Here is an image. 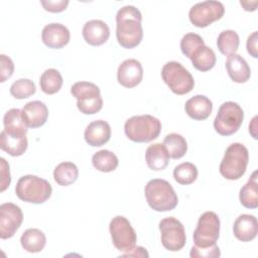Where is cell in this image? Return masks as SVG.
I'll return each instance as SVG.
<instances>
[{"label": "cell", "instance_id": "cell-9", "mask_svg": "<svg viewBox=\"0 0 258 258\" xmlns=\"http://www.w3.org/2000/svg\"><path fill=\"white\" fill-rule=\"evenodd\" d=\"M220 219L214 212H205L198 221L194 232L195 246L206 248L217 244L220 236Z\"/></svg>", "mask_w": 258, "mask_h": 258}, {"label": "cell", "instance_id": "cell-33", "mask_svg": "<svg viewBox=\"0 0 258 258\" xmlns=\"http://www.w3.org/2000/svg\"><path fill=\"white\" fill-rule=\"evenodd\" d=\"M198 177V168L191 162H182L173 169V178L182 185L192 183Z\"/></svg>", "mask_w": 258, "mask_h": 258}, {"label": "cell", "instance_id": "cell-21", "mask_svg": "<svg viewBox=\"0 0 258 258\" xmlns=\"http://www.w3.org/2000/svg\"><path fill=\"white\" fill-rule=\"evenodd\" d=\"M184 110L191 119L202 121L211 115L213 103L208 97L204 95H197L185 102Z\"/></svg>", "mask_w": 258, "mask_h": 258}, {"label": "cell", "instance_id": "cell-31", "mask_svg": "<svg viewBox=\"0 0 258 258\" xmlns=\"http://www.w3.org/2000/svg\"><path fill=\"white\" fill-rule=\"evenodd\" d=\"M163 145L165 146L169 157L173 159L181 158L187 151V143L184 137L177 133H170L164 137Z\"/></svg>", "mask_w": 258, "mask_h": 258}, {"label": "cell", "instance_id": "cell-5", "mask_svg": "<svg viewBox=\"0 0 258 258\" xmlns=\"http://www.w3.org/2000/svg\"><path fill=\"white\" fill-rule=\"evenodd\" d=\"M248 161V149L241 143H232L226 149L225 155L220 163V173L229 180L239 179L244 175Z\"/></svg>", "mask_w": 258, "mask_h": 258}, {"label": "cell", "instance_id": "cell-34", "mask_svg": "<svg viewBox=\"0 0 258 258\" xmlns=\"http://www.w3.org/2000/svg\"><path fill=\"white\" fill-rule=\"evenodd\" d=\"M36 88L34 83L29 79H19L10 87V94L18 100L26 99L35 94Z\"/></svg>", "mask_w": 258, "mask_h": 258}, {"label": "cell", "instance_id": "cell-38", "mask_svg": "<svg viewBox=\"0 0 258 258\" xmlns=\"http://www.w3.org/2000/svg\"><path fill=\"white\" fill-rule=\"evenodd\" d=\"M40 4L46 11L57 13L66 10L67 6L69 5L68 0H41Z\"/></svg>", "mask_w": 258, "mask_h": 258}, {"label": "cell", "instance_id": "cell-29", "mask_svg": "<svg viewBox=\"0 0 258 258\" xmlns=\"http://www.w3.org/2000/svg\"><path fill=\"white\" fill-rule=\"evenodd\" d=\"M62 77L55 69H47L40 76L39 86L43 93L53 95L57 93L62 86Z\"/></svg>", "mask_w": 258, "mask_h": 258}, {"label": "cell", "instance_id": "cell-13", "mask_svg": "<svg viewBox=\"0 0 258 258\" xmlns=\"http://www.w3.org/2000/svg\"><path fill=\"white\" fill-rule=\"evenodd\" d=\"M23 214L21 209L13 203H4L0 206V238L9 239L14 236L21 226Z\"/></svg>", "mask_w": 258, "mask_h": 258}, {"label": "cell", "instance_id": "cell-40", "mask_svg": "<svg viewBox=\"0 0 258 258\" xmlns=\"http://www.w3.org/2000/svg\"><path fill=\"white\" fill-rule=\"evenodd\" d=\"M257 41H258V32L254 31L252 34L249 35L247 39V51L251 56L254 58L258 57V52H257Z\"/></svg>", "mask_w": 258, "mask_h": 258}, {"label": "cell", "instance_id": "cell-26", "mask_svg": "<svg viewBox=\"0 0 258 258\" xmlns=\"http://www.w3.org/2000/svg\"><path fill=\"white\" fill-rule=\"evenodd\" d=\"M239 200L241 205L247 209H256L258 207V183L256 170L240 189Z\"/></svg>", "mask_w": 258, "mask_h": 258}, {"label": "cell", "instance_id": "cell-42", "mask_svg": "<svg viewBox=\"0 0 258 258\" xmlns=\"http://www.w3.org/2000/svg\"><path fill=\"white\" fill-rule=\"evenodd\" d=\"M240 4L244 7L246 11H254L256 10L258 2L257 1H240Z\"/></svg>", "mask_w": 258, "mask_h": 258}, {"label": "cell", "instance_id": "cell-17", "mask_svg": "<svg viewBox=\"0 0 258 258\" xmlns=\"http://www.w3.org/2000/svg\"><path fill=\"white\" fill-rule=\"evenodd\" d=\"M82 33L87 43L93 46H98L108 40L110 36V28L105 21L93 19L84 24Z\"/></svg>", "mask_w": 258, "mask_h": 258}, {"label": "cell", "instance_id": "cell-41", "mask_svg": "<svg viewBox=\"0 0 258 258\" xmlns=\"http://www.w3.org/2000/svg\"><path fill=\"white\" fill-rule=\"evenodd\" d=\"M121 256H123V257H135V258L136 257H145V258H147L149 256V254H148V252L146 251L145 248H143L141 246H134L130 250L121 254Z\"/></svg>", "mask_w": 258, "mask_h": 258}, {"label": "cell", "instance_id": "cell-15", "mask_svg": "<svg viewBox=\"0 0 258 258\" xmlns=\"http://www.w3.org/2000/svg\"><path fill=\"white\" fill-rule=\"evenodd\" d=\"M70 30L60 23H49L41 32L42 42L49 48H61L70 41Z\"/></svg>", "mask_w": 258, "mask_h": 258}, {"label": "cell", "instance_id": "cell-22", "mask_svg": "<svg viewBox=\"0 0 258 258\" xmlns=\"http://www.w3.org/2000/svg\"><path fill=\"white\" fill-rule=\"evenodd\" d=\"M3 131L12 137H26L27 126L23 121L21 110L17 108L10 109L7 111L3 117Z\"/></svg>", "mask_w": 258, "mask_h": 258}, {"label": "cell", "instance_id": "cell-20", "mask_svg": "<svg viewBox=\"0 0 258 258\" xmlns=\"http://www.w3.org/2000/svg\"><path fill=\"white\" fill-rule=\"evenodd\" d=\"M226 69L229 77L235 83H246L251 76V70L245 58L240 54L233 53L228 55L226 60Z\"/></svg>", "mask_w": 258, "mask_h": 258}, {"label": "cell", "instance_id": "cell-14", "mask_svg": "<svg viewBox=\"0 0 258 258\" xmlns=\"http://www.w3.org/2000/svg\"><path fill=\"white\" fill-rule=\"evenodd\" d=\"M143 78V68L135 58L125 59L118 67V83L125 88H134L139 85Z\"/></svg>", "mask_w": 258, "mask_h": 258}, {"label": "cell", "instance_id": "cell-11", "mask_svg": "<svg viewBox=\"0 0 258 258\" xmlns=\"http://www.w3.org/2000/svg\"><path fill=\"white\" fill-rule=\"evenodd\" d=\"M161 243L163 247L171 252L179 251L186 242L183 225L173 217H167L159 222Z\"/></svg>", "mask_w": 258, "mask_h": 258}, {"label": "cell", "instance_id": "cell-25", "mask_svg": "<svg viewBox=\"0 0 258 258\" xmlns=\"http://www.w3.org/2000/svg\"><path fill=\"white\" fill-rule=\"evenodd\" d=\"M22 248L29 253H38L43 250L46 238L42 231L35 228L27 229L20 237Z\"/></svg>", "mask_w": 258, "mask_h": 258}, {"label": "cell", "instance_id": "cell-18", "mask_svg": "<svg viewBox=\"0 0 258 258\" xmlns=\"http://www.w3.org/2000/svg\"><path fill=\"white\" fill-rule=\"evenodd\" d=\"M84 137L89 145L93 147L102 146L110 140L111 127L104 120L93 121L86 127Z\"/></svg>", "mask_w": 258, "mask_h": 258}, {"label": "cell", "instance_id": "cell-30", "mask_svg": "<svg viewBox=\"0 0 258 258\" xmlns=\"http://www.w3.org/2000/svg\"><path fill=\"white\" fill-rule=\"evenodd\" d=\"M92 163L93 166L99 171L111 172L117 168L119 160L115 153L110 150L103 149L96 152L92 156Z\"/></svg>", "mask_w": 258, "mask_h": 258}, {"label": "cell", "instance_id": "cell-23", "mask_svg": "<svg viewBox=\"0 0 258 258\" xmlns=\"http://www.w3.org/2000/svg\"><path fill=\"white\" fill-rule=\"evenodd\" d=\"M145 160L150 169L155 171L163 170L168 165L169 154L163 144L154 143L147 147Z\"/></svg>", "mask_w": 258, "mask_h": 258}, {"label": "cell", "instance_id": "cell-3", "mask_svg": "<svg viewBox=\"0 0 258 258\" xmlns=\"http://www.w3.org/2000/svg\"><path fill=\"white\" fill-rule=\"evenodd\" d=\"M124 131L128 139L133 142H150L158 137L161 131V122L148 114L133 116L126 120Z\"/></svg>", "mask_w": 258, "mask_h": 258}, {"label": "cell", "instance_id": "cell-2", "mask_svg": "<svg viewBox=\"0 0 258 258\" xmlns=\"http://www.w3.org/2000/svg\"><path fill=\"white\" fill-rule=\"evenodd\" d=\"M144 194L147 204L156 212L171 211L178 204L177 195L165 179L154 178L149 180L145 185Z\"/></svg>", "mask_w": 258, "mask_h": 258}, {"label": "cell", "instance_id": "cell-19", "mask_svg": "<svg viewBox=\"0 0 258 258\" xmlns=\"http://www.w3.org/2000/svg\"><path fill=\"white\" fill-rule=\"evenodd\" d=\"M258 232L257 219L253 215H240L233 226L234 236L242 242H250L256 238Z\"/></svg>", "mask_w": 258, "mask_h": 258}, {"label": "cell", "instance_id": "cell-1", "mask_svg": "<svg viewBox=\"0 0 258 258\" xmlns=\"http://www.w3.org/2000/svg\"><path fill=\"white\" fill-rule=\"evenodd\" d=\"M141 12L132 5L120 8L116 14V36L124 48L136 47L143 38Z\"/></svg>", "mask_w": 258, "mask_h": 258}, {"label": "cell", "instance_id": "cell-24", "mask_svg": "<svg viewBox=\"0 0 258 258\" xmlns=\"http://www.w3.org/2000/svg\"><path fill=\"white\" fill-rule=\"evenodd\" d=\"M188 58L191 60L195 69L200 72H208L212 70L217 61L215 51L205 44L198 46Z\"/></svg>", "mask_w": 258, "mask_h": 258}, {"label": "cell", "instance_id": "cell-32", "mask_svg": "<svg viewBox=\"0 0 258 258\" xmlns=\"http://www.w3.org/2000/svg\"><path fill=\"white\" fill-rule=\"evenodd\" d=\"M240 44L239 35L236 31L227 29L223 30L217 39V46L220 52L224 55H230L236 53Z\"/></svg>", "mask_w": 258, "mask_h": 258}, {"label": "cell", "instance_id": "cell-37", "mask_svg": "<svg viewBox=\"0 0 258 258\" xmlns=\"http://www.w3.org/2000/svg\"><path fill=\"white\" fill-rule=\"evenodd\" d=\"M0 63H1V78H0V82L3 83L5 82L7 79H9L14 72V63L12 61V59L5 55V54H1L0 55Z\"/></svg>", "mask_w": 258, "mask_h": 258}, {"label": "cell", "instance_id": "cell-36", "mask_svg": "<svg viewBox=\"0 0 258 258\" xmlns=\"http://www.w3.org/2000/svg\"><path fill=\"white\" fill-rule=\"evenodd\" d=\"M189 256L191 258H217L221 256V251L217 244L206 248L192 246L190 249Z\"/></svg>", "mask_w": 258, "mask_h": 258}, {"label": "cell", "instance_id": "cell-6", "mask_svg": "<svg viewBox=\"0 0 258 258\" xmlns=\"http://www.w3.org/2000/svg\"><path fill=\"white\" fill-rule=\"evenodd\" d=\"M77 99V107L85 115H93L103 108V99L97 85L90 82H77L71 88Z\"/></svg>", "mask_w": 258, "mask_h": 258}, {"label": "cell", "instance_id": "cell-7", "mask_svg": "<svg viewBox=\"0 0 258 258\" xmlns=\"http://www.w3.org/2000/svg\"><path fill=\"white\" fill-rule=\"evenodd\" d=\"M161 78L176 95H185L195 87L191 74L181 63L174 60L168 61L162 67Z\"/></svg>", "mask_w": 258, "mask_h": 258}, {"label": "cell", "instance_id": "cell-27", "mask_svg": "<svg viewBox=\"0 0 258 258\" xmlns=\"http://www.w3.org/2000/svg\"><path fill=\"white\" fill-rule=\"evenodd\" d=\"M79 176L77 165L70 161L60 162L53 170V178L56 183L61 186H68L74 183Z\"/></svg>", "mask_w": 258, "mask_h": 258}, {"label": "cell", "instance_id": "cell-28", "mask_svg": "<svg viewBox=\"0 0 258 258\" xmlns=\"http://www.w3.org/2000/svg\"><path fill=\"white\" fill-rule=\"evenodd\" d=\"M28 141L26 137H12L6 134L4 131H2L0 134V148L11 156L22 155L26 151Z\"/></svg>", "mask_w": 258, "mask_h": 258}, {"label": "cell", "instance_id": "cell-39", "mask_svg": "<svg viewBox=\"0 0 258 258\" xmlns=\"http://www.w3.org/2000/svg\"><path fill=\"white\" fill-rule=\"evenodd\" d=\"M1 191H4L9 185L11 181L10 177V171H9V164L6 162V160L2 157L1 159Z\"/></svg>", "mask_w": 258, "mask_h": 258}, {"label": "cell", "instance_id": "cell-16", "mask_svg": "<svg viewBox=\"0 0 258 258\" xmlns=\"http://www.w3.org/2000/svg\"><path fill=\"white\" fill-rule=\"evenodd\" d=\"M21 115L27 127L38 128L45 124L48 118V109L44 103L35 100L24 105Z\"/></svg>", "mask_w": 258, "mask_h": 258}, {"label": "cell", "instance_id": "cell-12", "mask_svg": "<svg viewBox=\"0 0 258 258\" xmlns=\"http://www.w3.org/2000/svg\"><path fill=\"white\" fill-rule=\"evenodd\" d=\"M113 245L120 252H126L135 246L137 237L130 222L123 216L114 217L109 225Z\"/></svg>", "mask_w": 258, "mask_h": 258}, {"label": "cell", "instance_id": "cell-8", "mask_svg": "<svg viewBox=\"0 0 258 258\" xmlns=\"http://www.w3.org/2000/svg\"><path fill=\"white\" fill-rule=\"evenodd\" d=\"M244 120V112L240 105L229 101L223 103L214 120L215 130L222 136H230L236 133Z\"/></svg>", "mask_w": 258, "mask_h": 258}, {"label": "cell", "instance_id": "cell-4", "mask_svg": "<svg viewBox=\"0 0 258 258\" xmlns=\"http://www.w3.org/2000/svg\"><path fill=\"white\" fill-rule=\"evenodd\" d=\"M51 192V185L46 179L32 174L21 176L15 186V194L18 199L31 204L46 202Z\"/></svg>", "mask_w": 258, "mask_h": 258}, {"label": "cell", "instance_id": "cell-35", "mask_svg": "<svg viewBox=\"0 0 258 258\" xmlns=\"http://www.w3.org/2000/svg\"><path fill=\"white\" fill-rule=\"evenodd\" d=\"M203 44H205V41L201 35L194 33V32H189L182 36V38L180 40V49H181V52L186 57H189L191 52L198 46L203 45Z\"/></svg>", "mask_w": 258, "mask_h": 258}, {"label": "cell", "instance_id": "cell-10", "mask_svg": "<svg viewBox=\"0 0 258 258\" xmlns=\"http://www.w3.org/2000/svg\"><path fill=\"white\" fill-rule=\"evenodd\" d=\"M225 7L222 2L208 0L195 4L188 12L189 21L197 27L203 28L223 17Z\"/></svg>", "mask_w": 258, "mask_h": 258}]
</instances>
